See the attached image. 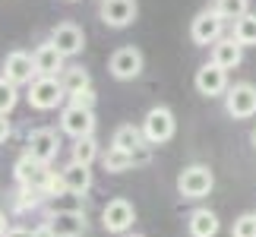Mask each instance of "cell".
<instances>
[{
    "label": "cell",
    "mask_w": 256,
    "mask_h": 237,
    "mask_svg": "<svg viewBox=\"0 0 256 237\" xmlns=\"http://www.w3.org/2000/svg\"><path fill=\"white\" fill-rule=\"evenodd\" d=\"M212 186H215V177L206 164H190L177 177V190H180L184 200H202V196L212 193Z\"/></svg>",
    "instance_id": "1"
},
{
    "label": "cell",
    "mask_w": 256,
    "mask_h": 237,
    "mask_svg": "<svg viewBox=\"0 0 256 237\" xmlns=\"http://www.w3.org/2000/svg\"><path fill=\"white\" fill-rule=\"evenodd\" d=\"M177 130V120H174V114H171V108H152L149 114H146V120H142V136H146V142L149 146H162V142H168L171 136Z\"/></svg>",
    "instance_id": "2"
},
{
    "label": "cell",
    "mask_w": 256,
    "mask_h": 237,
    "mask_svg": "<svg viewBox=\"0 0 256 237\" xmlns=\"http://www.w3.org/2000/svg\"><path fill=\"white\" fill-rule=\"evenodd\" d=\"M64 86L57 76H38L32 86H28V104L35 108V111H51V108H57L64 102Z\"/></svg>",
    "instance_id": "3"
},
{
    "label": "cell",
    "mask_w": 256,
    "mask_h": 237,
    "mask_svg": "<svg viewBox=\"0 0 256 237\" xmlns=\"http://www.w3.org/2000/svg\"><path fill=\"white\" fill-rule=\"evenodd\" d=\"M16 180L28 186V190H38V193H44L48 186H51L54 180V174H51V168L42 164V162H35L32 155H22L16 162Z\"/></svg>",
    "instance_id": "4"
},
{
    "label": "cell",
    "mask_w": 256,
    "mask_h": 237,
    "mask_svg": "<svg viewBox=\"0 0 256 237\" xmlns=\"http://www.w3.org/2000/svg\"><path fill=\"white\" fill-rule=\"evenodd\" d=\"M142 51L140 48H133V44H126V48H117V51L111 54V60H108V70H111L114 79H120V82H126V79H136L142 73Z\"/></svg>",
    "instance_id": "5"
},
{
    "label": "cell",
    "mask_w": 256,
    "mask_h": 237,
    "mask_svg": "<svg viewBox=\"0 0 256 237\" xmlns=\"http://www.w3.org/2000/svg\"><path fill=\"white\" fill-rule=\"evenodd\" d=\"M4 79H10L16 88H19V86H32L35 79H38L35 57L26 54V51H10L6 60H4Z\"/></svg>",
    "instance_id": "6"
},
{
    "label": "cell",
    "mask_w": 256,
    "mask_h": 237,
    "mask_svg": "<svg viewBox=\"0 0 256 237\" xmlns=\"http://www.w3.org/2000/svg\"><path fill=\"white\" fill-rule=\"evenodd\" d=\"M224 108H228L231 117L238 120H247L256 114V86L253 82H234L224 95Z\"/></svg>",
    "instance_id": "7"
},
{
    "label": "cell",
    "mask_w": 256,
    "mask_h": 237,
    "mask_svg": "<svg viewBox=\"0 0 256 237\" xmlns=\"http://www.w3.org/2000/svg\"><path fill=\"white\" fill-rule=\"evenodd\" d=\"M60 130L73 140H86V136L95 133V114L88 108H80V104H66L60 111Z\"/></svg>",
    "instance_id": "8"
},
{
    "label": "cell",
    "mask_w": 256,
    "mask_h": 237,
    "mask_svg": "<svg viewBox=\"0 0 256 237\" xmlns=\"http://www.w3.org/2000/svg\"><path fill=\"white\" fill-rule=\"evenodd\" d=\"M222 28H224V19L215 10H202V13H196L193 26H190V38L200 48H209L215 42H222Z\"/></svg>",
    "instance_id": "9"
},
{
    "label": "cell",
    "mask_w": 256,
    "mask_h": 237,
    "mask_svg": "<svg viewBox=\"0 0 256 237\" xmlns=\"http://www.w3.org/2000/svg\"><path fill=\"white\" fill-rule=\"evenodd\" d=\"M136 222V209L126 200H111L102 212V224L108 234H126Z\"/></svg>",
    "instance_id": "10"
},
{
    "label": "cell",
    "mask_w": 256,
    "mask_h": 237,
    "mask_svg": "<svg viewBox=\"0 0 256 237\" xmlns=\"http://www.w3.org/2000/svg\"><path fill=\"white\" fill-rule=\"evenodd\" d=\"M57 152H60V140H57L54 130H32L26 140V155H32L35 162L42 164H51Z\"/></svg>",
    "instance_id": "11"
},
{
    "label": "cell",
    "mask_w": 256,
    "mask_h": 237,
    "mask_svg": "<svg viewBox=\"0 0 256 237\" xmlns=\"http://www.w3.org/2000/svg\"><path fill=\"white\" fill-rule=\"evenodd\" d=\"M136 13H140L136 0H102V6H98L102 22L111 28H126L136 19Z\"/></svg>",
    "instance_id": "12"
},
{
    "label": "cell",
    "mask_w": 256,
    "mask_h": 237,
    "mask_svg": "<svg viewBox=\"0 0 256 237\" xmlns=\"http://www.w3.org/2000/svg\"><path fill=\"white\" fill-rule=\"evenodd\" d=\"M196 92L206 95V98H215V95H222V92H228V70H222L218 64H202L200 70H196Z\"/></svg>",
    "instance_id": "13"
},
{
    "label": "cell",
    "mask_w": 256,
    "mask_h": 237,
    "mask_svg": "<svg viewBox=\"0 0 256 237\" xmlns=\"http://www.w3.org/2000/svg\"><path fill=\"white\" fill-rule=\"evenodd\" d=\"M57 51H60L64 57H76L86 48V35H82V28L80 26H73V22H60V26H54L51 28V38H48Z\"/></svg>",
    "instance_id": "14"
},
{
    "label": "cell",
    "mask_w": 256,
    "mask_h": 237,
    "mask_svg": "<svg viewBox=\"0 0 256 237\" xmlns=\"http://www.w3.org/2000/svg\"><path fill=\"white\" fill-rule=\"evenodd\" d=\"M44 228L51 237H82L86 234V215L82 212H54Z\"/></svg>",
    "instance_id": "15"
},
{
    "label": "cell",
    "mask_w": 256,
    "mask_h": 237,
    "mask_svg": "<svg viewBox=\"0 0 256 237\" xmlns=\"http://www.w3.org/2000/svg\"><path fill=\"white\" fill-rule=\"evenodd\" d=\"M32 57H35V70H38V76H60V73L66 70V66H64L66 57L57 51L51 42L38 44L35 51H32Z\"/></svg>",
    "instance_id": "16"
},
{
    "label": "cell",
    "mask_w": 256,
    "mask_h": 237,
    "mask_svg": "<svg viewBox=\"0 0 256 237\" xmlns=\"http://www.w3.org/2000/svg\"><path fill=\"white\" fill-rule=\"evenodd\" d=\"M244 60V44L238 42V38H222V42L212 44V64H218L222 70H234Z\"/></svg>",
    "instance_id": "17"
},
{
    "label": "cell",
    "mask_w": 256,
    "mask_h": 237,
    "mask_svg": "<svg viewBox=\"0 0 256 237\" xmlns=\"http://www.w3.org/2000/svg\"><path fill=\"white\" fill-rule=\"evenodd\" d=\"M60 180H64V186L70 193H80V196L92 190V171H88L86 164H76V162H70L60 171Z\"/></svg>",
    "instance_id": "18"
},
{
    "label": "cell",
    "mask_w": 256,
    "mask_h": 237,
    "mask_svg": "<svg viewBox=\"0 0 256 237\" xmlns=\"http://www.w3.org/2000/svg\"><path fill=\"white\" fill-rule=\"evenodd\" d=\"M114 149H120V152H130L136 155L146 146V136H142V126H133V124H124V126H117L114 130V140H111Z\"/></svg>",
    "instance_id": "19"
},
{
    "label": "cell",
    "mask_w": 256,
    "mask_h": 237,
    "mask_svg": "<svg viewBox=\"0 0 256 237\" xmlns=\"http://www.w3.org/2000/svg\"><path fill=\"white\" fill-rule=\"evenodd\" d=\"M186 231H190V237H215L218 234V215L212 209H196L186 222Z\"/></svg>",
    "instance_id": "20"
},
{
    "label": "cell",
    "mask_w": 256,
    "mask_h": 237,
    "mask_svg": "<svg viewBox=\"0 0 256 237\" xmlns=\"http://www.w3.org/2000/svg\"><path fill=\"white\" fill-rule=\"evenodd\" d=\"M60 79V86H64V92L66 95H76V92H82V88H92V76H88L86 66H66V70L57 76Z\"/></svg>",
    "instance_id": "21"
},
{
    "label": "cell",
    "mask_w": 256,
    "mask_h": 237,
    "mask_svg": "<svg viewBox=\"0 0 256 237\" xmlns=\"http://www.w3.org/2000/svg\"><path fill=\"white\" fill-rule=\"evenodd\" d=\"M102 164H104L108 174H120V171H130V168L136 164V158L130 152H120V149H114V146H111V149L102 155Z\"/></svg>",
    "instance_id": "22"
},
{
    "label": "cell",
    "mask_w": 256,
    "mask_h": 237,
    "mask_svg": "<svg viewBox=\"0 0 256 237\" xmlns=\"http://www.w3.org/2000/svg\"><path fill=\"white\" fill-rule=\"evenodd\" d=\"M247 6H250V0H215V4H212V10H215L222 19H234V22H238L240 16L250 13Z\"/></svg>",
    "instance_id": "23"
},
{
    "label": "cell",
    "mask_w": 256,
    "mask_h": 237,
    "mask_svg": "<svg viewBox=\"0 0 256 237\" xmlns=\"http://www.w3.org/2000/svg\"><path fill=\"white\" fill-rule=\"evenodd\" d=\"M234 38H238L244 48L256 44V13H247V16H240L238 22H234Z\"/></svg>",
    "instance_id": "24"
},
{
    "label": "cell",
    "mask_w": 256,
    "mask_h": 237,
    "mask_svg": "<svg viewBox=\"0 0 256 237\" xmlns=\"http://www.w3.org/2000/svg\"><path fill=\"white\" fill-rule=\"evenodd\" d=\"M95 158H98V142L92 140V136H86V140H76V142H73V162H76V164H86V168H88Z\"/></svg>",
    "instance_id": "25"
},
{
    "label": "cell",
    "mask_w": 256,
    "mask_h": 237,
    "mask_svg": "<svg viewBox=\"0 0 256 237\" xmlns=\"http://www.w3.org/2000/svg\"><path fill=\"white\" fill-rule=\"evenodd\" d=\"M16 102H19V95H16V86L10 82V79H4L0 76V114H10L16 108Z\"/></svg>",
    "instance_id": "26"
},
{
    "label": "cell",
    "mask_w": 256,
    "mask_h": 237,
    "mask_svg": "<svg viewBox=\"0 0 256 237\" xmlns=\"http://www.w3.org/2000/svg\"><path fill=\"white\" fill-rule=\"evenodd\" d=\"M231 234H234V237H256V212H247V215H240V218L234 222Z\"/></svg>",
    "instance_id": "27"
},
{
    "label": "cell",
    "mask_w": 256,
    "mask_h": 237,
    "mask_svg": "<svg viewBox=\"0 0 256 237\" xmlns=\"http://www.w3.org/2000/svg\"><path fill=\"white\" fill-rule=\"evenodd\" d=\"M70 104H80V108H88V111H92V108H95V88H82V92H76L70 98Z\"/></svg>",
    "instance_id": "28"
},
{
    "label": "cell",
    "mask_w": 256,
    "mask_h": 237,
    "mask_svg": "<svg viewBox=\"0 0 256 237\" xmlns=\"http://www.w3.org/2000/svg\"><path fill=\"white\" fill-rule=\"evenodd\" d=\"M10 133H13V126H10V120L4 114H0V142H6L10 140Z\"/></svg>",
    "instance_id": "29"
},
{
    "label": "cell",
    "mask_w": 256,
    "mask_h": 237,
    "mask_svg": "<svg viewBox=\"0 0 256 237\" xmlns=\"http://www.w3.org/2000/svg\"><path fill=\"white\" fill-rule=\"evenodd\" d=\"M4 237H35V234H32V231H26V228H10Z\"/></svg>",
    "instance_id": "30"
},
{
    "label": "cell",
    "mask_w": 256,
    "mask_h": 237,
    "mask_svg": "<svg viewBox=\"0 0 256 237\" xmlns=\"http://www.w3.org/2000/svg\"><path fill=\"white\" fill-rule=\"evenodd\" d=\"M4 234H6V215L0 212V237H4Z\"/></svg>",
    "instance_id": "31"
},
{
    "label": "cell",
    "mask_w": 256,
    "mask_h": 237,
    "mask_svg": "<svg viewBox=\"0 0 256 237\" xmlns=\"http://www.w3.org/2000/svg\"><path fill=\"white\" fill-rule=\"evenodd\" d=\"M250 142H253V146H256V126H253V133H250Z\"/></svg>",
    "instance_id": "32"
},
{
    "label": "cell",
    "mask_w": 256,
    "mask_h": 237,
    "mask_svg": "<svg viewBox=\"0 0 256 237\" xmlns=\"http://www.w3.org/2000/svg\"><path fill=\"white\" fill-rule=\"evenodd\" d=\"M130 237H140V234H130Z\"/></svg>",
    "instance_id": "33"
}]
</instances>
